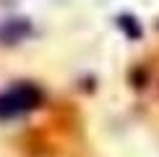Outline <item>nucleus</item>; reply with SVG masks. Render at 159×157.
Instances as JSON below:
<instances>
[{
  "label": "nucleus",
  "mask_w": 159,
  "mask_h": 157,
  "mask_svg": "<svg viewBox=\"0 0 159 157\" xmlns=\"http://www.w3.org/2000/svg\"><path fill=\"white\" fill-rule=\"evenodd\" d=\"M39 89L31 87V84H18V87H11L8 92L0 94V118H13L21 115L26 110H31L34 105H39Z\"/></svg>",
  "instance_id": "nucleus-1"
}]
</instances>
